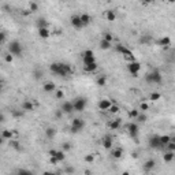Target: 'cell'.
<instances>
[{
  "mask_svg": "<svg viewBox=\"0 0 175 175\" xmlns=\"http://www.w3.org/2000/svg\"><path fill=\"white\" fill-rule=\"evenodd\" d=\"M51 73L59 77H69L71 74V66L66 63H52L49 66Z\"/></svg>",
  "mask_w": 175,
  "mask_h": 175,
  "instance_id": "1",
  "label": "cell"
},
{
  "mask_svg": "<svg viewBox=\"0 0 175 175\" xmlns=\"http://www.w3.org/2000/svg\"><path fill=\"white\" fill-rule=\"evenodd\" d=\"M127 70H129V73L134 77V78H137L138 73H140V70H141V64H140L137 60L129 62V63H127Z\"/></svg>",
  "mask_w": 175,
  "mask_h": 175,
  "instance_id": "6",
  "label": "cell"
},
{
  "mask_svg": "<svg viewBox=\"0 0 175 175\" xmlns=\"http://www.w3.org/2000/svg\"><path fill=\"white\" fill-rule=\"evenodd\" d=\"M23 115V111L21 109V111H14V116H22Z\"/></svg>",
  "mask_w": 175,
  "mask_h": 175,
  "instance_id": "52",
  "label": "cell"
},
{
  "mask_svg": "<svg viewBox=\"0 0 175 175\" xmlns=\"http://www.w3.org/2000/svg\"><path fill=\"white\" fill-rule=\"evenodd\" d=\"M106 84H107V78L104 75H101L97 78V85H99V86H104Z\"/></svg>",
  "mask_w": 175,
  "mask_h": 175,
  "instance_id": "37",
  "label": "cell"
},
{
  "mask_svg": "<svg viewBox=\"0 0 175 175\" xmlns=\"http://www.w3.org/2000/svg\"><path fill=\"white\" fill-rule=\"evenodd\" d=\"M66 172H74V170H73V168H67V170H66Z\"/></svg>",
  "mask_w": 175,
  "mask_h": 175,
  "instance_id": "56",
  "label": "cell"
},
{
  "mask_svg": "<svg viewBox=\"0 0 175 175\" xmlns=\"http://www.w3.org/2000/svg\"><path fill=\"white\" fill-rule=\"evenodd\" d=\"M86 106H88V100L84 99V97H77V99L73 101L74 111H77V112H84Z\"/></svg>",
  "mask_w": 175,
  "mask_h": 175,
  "instance_id": "4",
  "label": "cell"
},
{
  "mask_svg": "<svg viewBox=\"0 0 175 175\" xmlns=\"http://www.w3.org/2000/svg\"><path fill=\"white\" fill-rule=\"evenodd\" d=\"M85 127V122L81 119V118H75V119H73V122H71V126H70V130H71V133H79V131H82V129Z\"/></svg>",
  "mask_w": 175,
  "mask_h": 175,
  "instance_id": "5",
  "label": "cell"
},
{
  "mask_svg": "<svg viewBox=\"0 0 175 175\" xmlns=\"http://www.w3.org/2000/svg\"><path fill=\"white\" fill-rule=\"evenodd\" d=\"M4 60L7 62V63H12V60H14V56H12L11 53H7V55L4 56Z\"/></svg>",
  "mask_w": 175,
  "mask_h": 175,
  "instance_id": "42",
  "label": "cell"
},
{
  "mask_svg": "<svg viewBox=\"0 0 175 175\" xmlns=\"http://www.w3.org/2000/svg\"><path fill=\"white\" fill-rule=\"evenodd\" d=\"M43 89H44V92H47V93H51V92L56 90V86H55L53 82H45L44 86H43Z\"/></svg>",
  "mask_w": 175,
  "mask_h": 175,
  "instance_id": "19",
  "label": "cell"
},
{
  "mask_svg": "<svg viewBox=\"0 0 175 175\" xmlns=\"http://www.w3.org/2000/svg\"><path fill=\"white\" fill-rule=\"evenodd\" d=\"M111 155H112L114 159H121L123 156V149L122 148H116V149H114V151L111 152Z\"/></svg>",
  "mask_w": 175,
  "mask_h": 175,
  "instance_id": "28",
  "label": "cell"
},
{
  "mask_svg": "<svg viewBox=\"0 0 175 175\" xmlns=\"http://www.w3.org/2000/svg\"><path fill=\"white\" fill-rule=\"evenodd\" d=\"M37 10H38V4L37 3H34V1H31L30 3V11L34 12V11H37Z\"/></svg>",
  "mask_w": 175,
  "mask_h": 175,
  "instance_id": "47",
  "label": "cell"
},
{
  "mask_svg": "<svg viewBox=\"0 0 175 175\" xmlns=\"http://www.w3.org/2000/svg\"><path fill=\"white\" fill-rule=\"evenodd\" d=\"M62 112L63 114H73L74 112V107H73V101H64L62 104Z\"/></svg>",
  "mask_w": 175,
  "mask_h": 175,
  "instance_id": "10",
  "label": "cell"
},
{
  "mask_svg": "<svg viewBox=\"0 0 175 175\" xmlns=\"http://www.w3.org/2000/svg\"><path fill=\"white\" fill-rule=\"evenodd\" d=\"M6 38H7V36H6V33L4 31H0V45L6 41Z\"/></svg>",
  "mask_w": 175,
  "mask_h": 175,
  "instance_id": "46",
  "label": "cell"
},
{
  "mask_svg": "<svg viewBox=\"0 0 175 175\" xmlns=\"http://www.w3.org/2000/svg\"><path fill=\"white\" fill-rule=\"evenodd\" d=\"M167 1H168V3H171V4H172V3H174L175 0H167Z\"/></svg>",
  "mask_w": 175,
  "mask_h": 175,
  "instance_id": "60",
  "label": "cell"
},
{
  "mask_svg": "<svg viewBox=\"0 0 175 175\" xmlns=\"http://www.w3.org/2000/svg\"><path fill=\"white\" fill-rule=\"evenodd\" d=\"M49 156H55V153H56V149H51V151H49Z\"/></svg>",
  "mask_w": 175,
  "mask_h": 175,
  "instance_id": "54",
  "label": "cell"
},
{
  "mask_svg": "<svg viewBox=\"0 0 175 175\" xmlns=\"http://www.w3.org/2000/svg\"><path fill=\"white\" fill-rule=\"evenodd\" d=\"M8 52L11 53L12 56H21L23 52L22 44H21L19 41H16V40L11 41V43L8 44Z\"/></svg>",
  "mask_w": 175,
  "mask_h": 175,
  "instance_id": "3",
  "label": "cell"
},
{
  "mask_svg": "<svg viewBox=\"0 0 175 175\" xmlns=\"http://www.w3.org/2000/svg\"><path fill=\"white\" fill-rule=\"evenodd\" d=\"M174 157H175V153L171 152V151H167V152L163 155V160H164L166 163H171V161L174 160Z\"/></svg>",
  "mask_w": 175,
  "mask_h": 175,
  "instance_id": "20",
  "label": "cell"
},
{
  "mask_svg": "<svg viewBox=\"0 0 175 175\" xmlns=\"http://www.w3.org/2000/svg\"><path fill=\"white\" fill-rule=\"evenodd\" d=\"M49 161H51L52 164H58V163H59V161L56 160V157H55V156H51V159H49Z\"/></svg>",
  "mask_w": 175,
  "mask_h": 175,
  "instance_id": "51",
  "label": "cell"
},
{
  "mask_svg": "<svg viewBox=\"0 0 175 175\" xmlns=\"http://www.w3.org/2000/svg\"><path fill=\"white\" fill-rule=\"evenodd\" d=\"M108 127L111 130H118L121 127V119H115V121H111L108 123Z\"/></svg>",
  "mask_w": 175,
  "mask_h": 175,
  "instance_id": "24",
  "label": "cell"
},
{
  "mask_svg": "<svg viewBox=\"0 0 175 175\" xmlns=\"http://www.w3.org/2000/svg\"><path fill=\"white\" fill-rule=\"evenodd\" d=\"M155 166H156V161H155L153 159H149V160L145 161L144 168H145V171H152L153 168H155Z\"/></svg>",
  "mask_w": 175,
  "mask_h": 175,
  "instance_id": "17",
  "label": "cell"
},
{
  "mask_svg": "<svg viewBox=\"0 0 175 175\" xmlns=\"http://www.w3.org/2000/svg\"><path fill=\"white\" fill-rule=\"evenodd\" d=\"M149 146L152 149H163V146L160 144V136H153L149 138Z\"/></svg>",
  "mask_w": 175,
  "mask_h": 175,
  "instance_id": "8",
  "label": "cell"
},
{
  "mask_svg": "<svg viewBox=\"0 0 175 175\" xmlns=\"http://www.w3.org/2000/svg\"><path fill=\"white\" fill-rule=\"evenodd\" d=\"M63 97H64L63 90H55V99H63Z\"/></svg>",
  "mask_w": 175,
  "mask_h": 175,
  "instance_id": "41",
  "label": "cell"
},
{
  "mask_svg": "<svg viewBox=\"0 0 175 175\" xmlns=\"http://www.w3.org/2000/svg\"><path fill=\"white\" fill-rule=\"evenodd\" d=\"M111 104H112V101L109 99H101L97 103V107H99V109H101V111H108V108L111 107Z\"/></svg>",
  "mask_w": 175,
  "mask_h": 175,
  "instance_id": "11",
  "label": "cell"
},
{
  "mask_svg": "<svg viewBox=\"0 0 175 175\" xmlns=\"http://www.w3.org/2000/svg\"><path fill=\"white\" fill-rule=\"evenodd\" d=\"M1 137L4 138V140H8V141H10V140H11V138L14 137V130H3V131H1Z\"/></svg>",
  "mask_w": 175,
  "mask_h": 175,
  "instance_id": "22",
  "label": "cell"
},
{
  "mask_svg": "<svg viewBox=\"0 0 175 175\" xmlns=\"http://www.w3.org/2000/svg\"><path fill=\"white\" fill-rule=\"evenodd\" d=\"M119 109H121V108L116 106V104H111V107L108 108V111H109L111 114H118V112H119Z\"/></svg>",
  "mask_w": 175,
  "mask_h": 175,
  "instance_id": "35",
  "label": "cell"
},
{
  "mask_svg": "<svg viewBox=\"0 0 175 175\" xmlns=\"http://www.w3.org/2000/svg\"><path fill=\"white\" fill-rule=\"evenodd\" d=\"M21 108H22V111H25V112H30V111L34 109V104L31 101H23Z\"/></svg>",
  "mask_w": 175,
  "mask_h": 175,
  "instance_id": "14",
  "label": "cell"
},
{
  "mask_svg": "<svg viewBox=\"0 0 175 175\" xmlns=\"http://www.w3.org/2000/svg\"><path fill=\"white\" fill-rule=\"evenodd\" d=\"M82 60H84V64H90V63H94L96 62V58H94V53L93 51H85L82 53Z\"/></svg>",
  "mask_w": 175,
  "mask_h": 175,
  "instance_id": "7",
  "label": "cell"
},
{
  "mask_svg": "<svg viewBox=\"0 0 175 175\" xmlns=\"http://www.w3.org/2000/svg\"><path fill=\"white\" fill-rule=\"evenodd\" d=\"M160 97H161V94H160L159 92H153V93H151V94H149V99L152 100V101H157Z\"/></svg>",
  "mask_w": 175,
  "mask_h": 175,
  "instance_id": "34",
  "label": "cell"
},
{
  "mask_svg": "<svg viewBox=\"0 0 175 175\" xmlns=\"http://www.w3.org/2000/svg\"><path fill=\"white\" fill-rule=\"evenodd\" d=\"M4 121H6V116H4L3 114H0V123H3Z\"/></svg>",
  "mask_w": 175,
  "mask_h": 175,
  "instance_id": "53",
  "label": "cell"
},
{
  "mask_svg": "<svg viewBox=\"0 0 175 175\" xmlns=\"http://www.w3.org/2000/svg\"><path fill=\"white\" fill-rule=\"evenodd\" d=\"M55 157H56V160H58L59 163H62V161L66 160V152H64V151H56Z\"/></svg>",
  "mask_w": 175,
  "mask_h": 175,
  "instance_id": "26",
  "label": "cell"
},
{
  "mask_svg": "<svg viewBox=\"0 0 175 175\" xmlns=\"http://www.w3.org/2000/svg\"><path fill=\"white\" fill-rule=\"evenodd\" d=\"M103 146H104V149H111L112 148V137H109V136H106V137L103 138Z\"/></svg>",
  "mask_w": 175,
  "mask_h": 175,
  "instance_id": "15",
  "label": "cell"
},
{
  "mask_svg": "<svg viewBox=\"0 0 175 175\" xmlns=\"http://www.w3.org/2000/svg\"><path fill=\"white\" fill-rule=\"evenodd\" d=\"M3 141H4V138H3V137H1V136H0V145L3 144Z\"/></svg>",
  "mask_w": 175,
  "mask_h": 175,
  "instance_id": "57",
  "label": "cell"
},
{
  "mask_svg": "<svg viewBox=\"0 0 175 175\" xmlns=\"http://www.w3.org/2000/svg\"><path fill=\"white\" fill-rule=\"evenodd\" d=\"M70 23H71V26H73L74 29H77V30H79V29H82V28H84V25H82V22H81V18H79V15H73V16H71Z\"/></svg>",
  "mask_w": 175,
  "mask_h": 175,
  "instance_id": "9",
  "label": "cell"
},
{
  "mask_svg": "<svg viewBox=\"0 0 175 175\" xmlns=\"http://www.w3.org/2000/svg\"><path fill=\"white\" fill-rule=\"evenodd\" d=\"M0 84H3V79H1V78H0Z\"/></svg>",
  "mask_w": 175,
  "mask_h": 175,
  "instance_id": "61",
  "label": "cell"
},
{
  "mask_svg": "<svg viewBox=\"0 0 175 175\" xmlns=\"http://www.w3.org/2000/svg\"><path fill=\"white\" fill-rule=\"evenodd\" d=\"M115 49H116V52H119V53H121V55H126V53L131 52V51H130L129 48H126V47L123 45V44H118Z\"/></svg>",
  "mask_w": 175,
  "mask_h": 175,
  "instance_id": "23",
  "label": "cell"
},
{
  "mask_svg": "<svg viewBox=\"0 0 175 175\" xmlns=\"http://www.w3.org/2000/svg\"><path fill=\"white\" fill-rule=\"evenodd\" d=\"M70 149H71V145H70V144H67V142H66V144H63V145H62V151H64V152H66V153L69 152Z\"/></svg>",
  "mask_w": 175,
  "mask_h": 175,
  "instance_id": "44",
  "label": "cell"
},
{
  "mask_svg": "<svg viewBox=\"0 0 175 175\" xmlns=\"http://www.w3.org/2000/svg\"><path fill=\"white\" fill-rule=\"evenodd\" d=\"M153 1H156V0H144V3H146V4H149V3H153Z\"/></svg>",
  "mask_w": 175,
  "mask_h": 175,
  "instance_id": "55",
  "label": "cell"
},
{
  "mask_svg": "<svg viewBox=\"0 0 175 175\" xmlns=\"http://www.w3.org/2000/svg\"><path fill=\"white\" fill-rule=\"evenodd\" d=\"M97 69H99V64H97V62L90 63V64H84V71H85V73H94V71H96Z\"/></svg>",
  "mask_w": 175,
  "mask_h": 175,
  "instance_id": "13",
  "label": "cell"
},
{
  "mask_svg": "<svg viewBox=\"0 0 175 175\" xmlns=\"http://www.w3.org/2000/svg\"><path fill=\"white\" fill-rule=\"evenodd\" d=\"M148 108H149V106H148L146 103H141V104H140V109H141V111H146Z\"/></svg>",
  "mask_w": 175,
  "mask_h": 175,
  "instance_id": "49",
  "label": "cell"
},
{
  "mask_svg": "<svg viewBox=\"0 0 175 175\" xmlns=\"http://www.w3.org/2000/svg\"><path fill=\"white\" fill-rule=\"evenodd\" d=\"M100 48H101V49H104V51H107V49H109V48H111V47H112V43H109V41H106V40H104V38H101V40H100Z\"/></svg>",
  "mask_w": 175,
  "mask_h": 175,
  "instance_id": "25",
  "label": "cell"
},
{
  "mask_svg": "<svg viewBox=\"0 0 175 175\" xmlns=\"http://www.w3.org/2000/svg\"><path fill=\"white\" fill-rule=\"evenodd\" d=\"M10 148L15 149V151H22V146H21V142L18 140H10Z\"/></svg>",
  "mask_w": 175,
  "mask_h": 175,
  "instance_id": "21",
  "label": "cell"
},
{
  "mask_svg": "<svg viewBox=\"0 0 175 175\" xmlns=\"http://www.w3.org/2000/svg\"><path fill=\"white\" fill-rule=\"evenodd\" d=\"M106 18L109 21V22H114L115 19H116V14H115V11H112V10L106 11Z\"/></svg>",
  "mask_w": 175,
  "mask_h": 175,
  "instance_id": "29",
  "label": "cell"
},
{
  "mask_svg": "<svg viewBox=\"0 0 175 175\" xmlns=\"http://www.w3.org/2000/svg\"><path fill=\"white\" fill-rule=\"evenodd\" d=\"M36 25H37L38 29L40 28H48V22H47V19H44V18H38Z\"/></svg>",
  "mask_w": 175,
  "mask_h": 175,
  "instance_id": "31",
  "label": "cell"
},
{
  "mask_svg": "<svg viewBox=\"0 0 175 175\" xmlns=\"http://www.w3.org/2000/svg\"><path fill=\"white\" fill-rule=\"evenodd\" d=\"M123 58H125V59H126L127 62L136 60V58H134V53H133V52H129V53H126V55H123Z\"/></svg>",
  "mask_w": 175,
  "mask_h": 175,
  "instance_id": "36",
  "label": "cell"
},
{
  "mask_svg": "<svg viewBox=\"0 0 175 175\" xmlns=\"http://www.w3.org/2000/svg\"><path fill=\"white\" fill-rule=\"evenodd\" d=\"M167 151H171V152H175V140L174 138H171V141L167 142Z\"/></svg>",
  "mask_w": 175,
  "mask_h": 175,
  "instance_id": "33",
  "label": "cell"
},
{
  "mask_svg": "<svg viewBox=\"0 0 175 175\" xmlns=\"http://www.w3.org/2000/svg\"><path fill=\"white\" fill-rule=\"evenodd\" d=\"M127 130H129V134L131 137H136L138 134V125L137 123H129V126H127Z\"/></svg>",
  "mask_w": 175,
  "mask_h": 175,
  "instance_id": "12",
  "label": "cell"
},
{
  "mask_svg": "<svg viewBox=\"0 0 175 175\" xmlns=\"http://www.w3.org/2000/svg\"><path fill=\"white\" fill-rule=\"evenodd\" d=\"M136 119H137L138 122H142V123H144V122H146V115H145V114H138Z\"/></svg>",
  "mask_w": 175,
  "mask_h": 175,
  "instance_id": "38",
  "label": "cell"
},
{
  "mask_svg": "<svg viewBox=\"0 0 175 175\" xmlns=\"http://www.w3.org/2000/svg\"><path fill=\"white\" fill-rule=\"evenodd\" d=\"M3 92V84H0V93Z\"/></svg>",
  "mask_w": 175,
  "mask_h": 175,
  "instance_id": "59",
  "label": "cell"
},
{
  "mask_svg": "<svg viewBox=\"0 0 175 175\" xmlns=\"http://www.w3.org/2000/svg\"><path fill=\"white\" fill-rule=\"evenodd\" d=\"M138 114H140V111H138V109H131V111L129 112V116H130V118H133V119H136Z\"/></svg>",
  "mask_w": 175,
  "mask_h": 175,
  "instance_id": "39",
  "label": "cell"
},
{
  "mask_svg": "<svg viewBox=\"0 0 175 175\" xmlns=\"http://www.w3.org/2000/svg\"><path fill=\"white\" fill-rule=\"evenodd\" d=\"M151 41H152V38L151 37H142L141 38V43H142V44H146V45H148Z\"/></svg>",
  "mask_w": 175,
  "mask_h": 175,
  "instance_id": "48",
  "label": "cell"
},
{
  "mask_svg": "<svg viewBox=\"0 0 175 175\" xmlns=\"http://www.w3.org/2000/svg\"><path fill=\"white\" fill-rule=\"evenodd\" d=\"M79 18H81V22H82L84 26H88V25L92 22V16L89 15V14H86V12H85V14H81Z\"/></svg>",
  "mask_w": 175,
  "mask_h": 175,
  "instance_id": "18",
  "label": "cell"
},
{
  "mask_svg": "<svg viewBox=\"0 0 175 175\" xmlns=\"http://www.w3.org/2000/svg\"><path fill=\"white\" fill-rule=\"evenodd\" d=\"M104 40H106V41H109V43H112V40H114V37H112V34H111V33H108V31H107V33H104Z\"/></svg>",
  "mask_w": 175,
  "mask_h": 175,
  "instance_id": "40",
  "label": "cell"
},
{
  "mask_svg": "<svg viewBox=\"0 0 175 175\" xmlns=\"http://www.w3.org/2000/svg\"><path fill=\"white\" fill-rule=\"evenodd\" d=\"M33 77H34L36 79H40V78L43 77V73H41V70H36V71L33 73Z\"/></svg>",
  "mask_w": 175,
  "mask_h": 175,
  "instance_id": "43",
  "label": "cell"
},
{
  "mask_svg": "<svg viewBox=\"0 0 175 175\" xmlns=\"http://www.w3.org/2000/svg\"><path fill=\"white\" fill-rule=\"evenodd\" d=\"M171 44V38L168 37V36H166V37H161L159 40V45H161V47H168Z\"/></svg>",
  "mask_w": 175,
  "mask_h": 175,
  "instance_id": "30",
  "label": "cell"
},
{
  "mask_svg": "<svg viewBox=\"0 0 175 175\" xmlns=\"http://www.w3.org/2000/svg\"><path fill=\"white\" fill-rule=\"evenodd\" d=\"M145 79L148 84H155V85H159L163 82V77H161V73L159 70H152L149 71L146 75H145Z\"/></svg>",
  "mask_w": 175,
  "mask_h": 175,
  "instance_id": "2",
  "label": "cell"
},
{
  "mask_svg": "<svg viewBox=\"0 0 175 175\" xmlns=\"http://www.w3.org/2000/svg\"><path fill=\"white\" fill-rule=\"evenodd\" d=\"M38 36L41 38H48L51 36V31H49L48 28H40V29H38Z\"/></svg>",
  "mask_w": 175,
  "mask_h": 175,
  "instance_id": "16",
  "label": "cell"
},
{
  "mask_svg": "<svg viewBox=\"0 0 175 175\" xmlns=\"http://www.w3.org/2000/svg\"><path fill=\"white\" fill-rule=\"evenodd\" d=\"M3 8H4V11H8V10H10V7H8V6H4Z\"/></svg>",
  "mask_w": 175,
  "mask_h": 175,
  "instance_id": "58",
  "label": "cell"
},
{
  "mask_svg": "<svg viewBox=\"0 0 175 175\" xmlns=\"http://www.w3.org/2000/svg\"><path fill=\"white\" fill-rule=\"evenodd\" d=\"M16 172H18V174H31V171H29V170H22V168L18 170Z\"/></svg>",
  "mask_w": 175,
  "mask_h": 175,
  "instance_id": "50",
  "label": "cell"
},
{
  "mask_svg": "<svg viewBox=\"0 0 175 175\" xmlns=\"http://www.w3.org/2000/svg\"><path fill=\"white\" fill-rule=\"evenodd\" d=\"M45 136H47V138H49V140L55 138V136H56V129H55V127H48V129L45 130Z\"/></svg>",
  "mask_w": 175,
  "mask_h": 175,
  "instance_id": "27",
  "label": "cell"
},
{
  "mask_svg": "<svg viewBox=\"0 0 175 175\" xmlns=\"http://www.w3.org/2000/svg\"><path fill=\"white\" fill-rule=\"evenodd\" d=\"M93 160H94V156H93V155H86V156H85V161H86V163H93Z\"/></svg>",
  "mask_w": 175,
  "mask_h": 175,
  "instance_id": "45",
  "label": "cell"
},
{
  "mask_svg": "<svg viewBox=\"0 0 175 175\" xmlns=\"http://www.w3.org/2000/svg\"><path fill=\"white\" fill-rule=\"evenodd\" d=\"M170 141H171V137H170V136H167V134H166V136H160V144H161L163 148H164V146L167 145V142H170Z\"/></svg>",
  "mask_w": 175,
  "mask_h": 175,
  "instance_id": "32",
  "label": "cell"
}]
</instances>
